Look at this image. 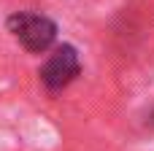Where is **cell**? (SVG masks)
<instances>
[{"instance_id":"6da1fadb","label":"cell","mask_w":154,"mask_h":151,"mask_svg":"<svg viewBox=\"0 0 154 151\" xmlns=\"http://www.w3.org/2000/svg\"><path fill=\"white\" fill-rule=\"evenodd\" d=\"M8 30L14 32V38L32 54L46 51L54 38H57V24L43 16V14H30V11H19L8 16Z\"/></svg>"},{"instance_id":"7a4b0ae2","label":"cell","mask_w":154,"mask_h":151,"mask_svg":"<svg viewBox=\"0 0 154 151\" xmlns=\"http://www.w3.org/2000/svg\"><path fill=\"white\" fill-rule=\"evenodd\" d=\"M79 70H81L79 54H76L73 46L65 43V46L54 49V54L43 62V68H41V81L46 84V89L57 92V89H65V86L79 76Z\"/></svg>"}]
</instances>
